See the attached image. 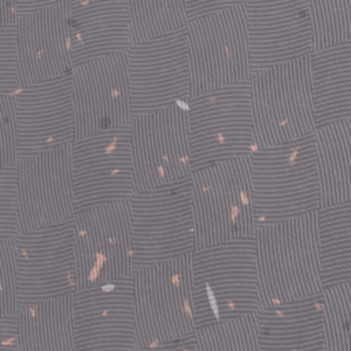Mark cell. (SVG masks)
Returning a JSON list of instances; mask_svg holds the SVG:
<instances>
[{"label":"cell","instance_id":"cell-9","mask_svg":"<svg viewBox=\"0 0 351 351\" xmlns=\"http://www.w3.org/2000/svg\"><path fill=\"white\" fill-rule=\"evenodd\" d=\"M186 34L192 97L250 78L244 4L191 18Z\"/></svg>","mask_w":351,"mask_h":351},{"label":"cell","instance_id":"cell-10","mask_svg":"<svg viewBox=\"0 0 351 351\" xmlns=\"http://www.w3.org/2000/svg\"><path fill=\"white\" fill-rule=\"evenodd\" d=\"M134 193L191 178L186 103H174L130 119Z\"/></svg>","mask_w":351,"mask_h":351},{"label":"cell","instance_id":"cell-11","mask_svg":"<svg viewBox=\"0 0 351 351\" xmlns=\"http://www.w3.org/2000/svg\"><path fill=\"white\" fill-rule=\"evenodd\" d=\"M134 266L196 250L191 178L130 196Z\"/></svg>","mask_w":351,"mask_h":351},{"label":"cell","instance_id":"cell-12","mask_svg":"<svg viewBox=\"0 0 351 351\" xmlns=\"http://www.w3.org/2000/svg\"><path fill=\"white\" fill-rule=\"evenodd\" d=\"M132 118L192 99L186 27L126 48Z\"/></svg>","mask_w":351,"mask_h":351},{"label":"cell","instance_id":"cell-28","mask_svg":"<svg viewBox=\"0 0 351 351\" xmlns=\"http://www.w3.org/2000/svg\"><path fill=\"white\" fill-rule=\"evenodd\" d=\"M196 351H258L255 314L228 318L199 326Z\"/></svg>","mask_w":351,"mask_h":351},{"label":"cell","instance_id":"cell-2","mask_svg":"<svg viewBox=\"0 0 351 351\" xmlns=\"http://www.w3.org/2000/svg\"><path fill=\"white\" fill-rule=\"evenodd\" d=\"M196 326L261 310L256 234L192 252Z\"/></svg>","mask_w":351,"mask_h":351},{"label":"cell","instance_id":"cell-24","mask_svg":"<svg viewBox=\"0 0 351 351\" xmlns=\"http://www.w3.org/2000/svg\"><path fill=\"white\" fill-rule=\"evenodd\" d=\"M73 293L18 307L19 351H75Z\"/></svg>","mask_w":351,"mask_h":351},{"label":"cell","instance_id":"cell-30","mask_svg":"<svg viewBox=\"0 0 351 351\" xmlns=\"http://www.w3.org/2000/svg\"><path fill=\"white\" fill-rule=\"evenodd\" d=\"M314 51L351 41V0H310Z\"/></svg>","mask_w":351,"mask_h":351},{"label":"cell","instance_id":"cell-29","mask_svg":"<svg viewBox=\"0 0 351 351\" xmlns=\"http://www.w3.org/2000/svg\"><path fill=\"white\" fill-rule=\"evenodd\" d=\"M326 351H351V280L322 291Z\"/></svg>","mask_w":351,"mask_h":351},{"label":"cell","instance_id":"cell-21","mask_svg":"<svg viewBox=\"0 0 351 351\" xmlns=\"http://www.w3.org/2000/svg\"><path fill=\"white\" fill-rule=\"evenodd\" d=\"M69 25L74 66L132 44L129 0H70Z\"/></svg>","mask_w":351,"mask_h":351},{"label":"cell","instance_id":"cell-27","mask_svg":"<svg viewBox=\"0 0 351 351\" xmlns=\"http://www.w3.org/2000/svg\"><path fill=\"white\" fill-rule=\"evenodd\" d=\"M132 43L182 30L189 22L186 0H129Z\"/></svg>","mask_w":351,"mask_h":351},{"label":"cell","instance_id":"cell-32","mask_svg":"<svg viewBox=\"0 0 351 351\" xmlns=\"http://www.w3.org/2000/svg\"><path fill=\"white\" fill-rule=\"evenodd\" d=\"M0 304L1 317L18 313V281L15 239H0Z\"/></svg>","mask_w":351,"mask_h":351},{"label":"cell","instance_id":"cell-5","mask_svg":"<svg viewBox=\"0 0 351 351\" xmlns=\"http://www.w3.org/2000/svg\"><path fill=\"white\" fill-rule=\"evenodd\" d=\"M310 55L251 71L248 82L258 148L315 133Z\"/></svg>","mask_w":351,"mask_h":351},{"label":"cell","instance_id":"cell-37","mask_svg":"<svg viewBox=\"0 0 351 351\" xmlns=\"http://www.w3.org/2000/svg\"><path fill=\"white\" fill-rule=\"evenodd\" d=\"M134 351H196L195 333L185 339H181V340L162 343V344H156V346H151V347L136 348Z\"/></svg>","mask_w":351,"mask_h":351},{"label":"cell","instance_id":"cell-14","mask_svg":"<svg viewBox=\"0 0 351 351\" xmlns=\"http://www.w3.org/2000/svg\"><path fill=\"white\" fill-rule=\"evenodd\" d=\"M18 304H30L77 291L73 219L15 237Z\"/></svg>","mask_w":351,"mask_h":351},{"label":"cell","instance_id":"cell-23","mask_svg":"<svg viewBox=\"0 0 351 351\" xmlns=\"http://www.w3.org/2000/svg\"><path fill=\"white\" fill-rule=\"evenodd\" d=\"M310 60L317 128L351 117V41L314 51Z\"/></svg>","mask_w":351,"mask_h":351},{"label":"cell","instance_id":"cell-36","mask_svg":"<svg viewBox=\"0 0 351 351\" xmlns=\"http://www.w3.org/2000/svg\"><path fill=\"white\" fill-rule=\"evenodd\" d=\"M0 343H1V351H19L16 315L1 317Z\"/></svg>","mask_w":351,"mask_h":351},{"label":"cell","instance_id":"cell-19","mask_svg":"<svg viewBox=\"0 0 351 351\" xmlns=\"http://www.w3.org/2000/svg\"><path fill=\"white\" fill-rule=\"evenodd\" d=\"M18 159L75 140L71 73L14 93Z\"/></svg>","mask_w":351,"mask_h":351},{"label":"cell","instance_id":"cell-6","mask_svg":"<svg viewBox=\"0 0 351 351\" xmlns=\"http://www.w3.org/2000/svg\"><path fill=\"white\" fill-rule=\"evenodd\" d=\"M137 348L185 339L197 329L192 254L134 266Z\"/></svg>","mask_w":351,"mask_h":351},{"label":"cell","instance_id":"cell-15","mask_svg":"<svg viewBox=\"0 0 351 351\" xmlns=\"http://www.w3.org/2000/svg\"><path fill=\"white\" fill-rule=\"evenodd\" d=\"M71 78L75 140L130 123L126 49L75 64Z\"/></svg>","mask_w":351,"mask_h":351},{"label":"cell","instance_id":"cell-13","mask_svg":"<svg viewBox=\"0 0 351 351\" xmlns=\"http://www.w3.org/2000/svg\"><path fill=\"white\" fill-rule=\"evenodd\" d=\"M75 211L134 193L130 123L71 143Z\"/></svg>","mask_w":351,"mask_h":351},{"label":"cell","instance_id":"cell-3","mask_svg":"<svg viewBox=\"0 0 351 351\" xmlns=\"http://www.w3.org/2000/svg\"><path fill=\"white\" fill-rule=\"evenodd\" d=\"M256 226L321 208L315 136L251 155Z\"/></svg>","mask_w":351,"mask_h":351},{"label":"cell","instance_id":"cell-7","mask_svg":"<svg viewBox=\"0 0 351 351\" xmlns=\"http://www.w3.org/2000/svg\"><path fill=\"white\" fill-rule=\"evenodd\" d=\"M186 106L193 170L258 148L248 80L193 96Z\"/></svg>","mask_w":351,"mask_h":351},{"label":"cell","instance_id":"cell-1","mask_svg":"<svg viewBox=\"0 0 351 351\" xmlns=\"http://www.w3.org/2000/svg\"><path fill=\"white\" fill-rule=\"evenodd\" d=\"M256 261L261 308L321 295L318 211L259 226Z\"/></svg>","mask_w":351,"mask_h":351},{"label":"cell","instance_id":"cell-8","mask_svg":"<svg viewBox=\"0 0 351 351\" xmlns=\"http://www.w3.org/2000/svg\"><path fill=\"white\" fill-rule=\"evenodd\" d=\"M78 289L133 274L130 197L75 211L73 217Z\"/></svg>","mask_w":351,"mask_h":351},{"label":"cell","instance_id":"cell-38","mask_svg":"<svg viewBox=\"0 0 351 351\" xmlns=\"http://www.w3.org/2000/svg\"><path fill=\"white\" fill-rule=\"evenodd\" d=\"M1 26L15 23L18 21V0H0Z\"/></svg>","mask_w":351,"mask_h":351},{"label":"cell","instance_id":"cell-17","mask_svg":"<svg viewBox=\"0 0 351 351\" xmlns=\"http://www.w3.org/2000/svg\"><path fill=\"white\" fill-rule=\"evenodd\" d=\"M75 351H134L133 276L73 293Z\"/></svg>","mask_w":351,"mask_h":351},{"label":"cell","instance_id":"cell-33","mask_svg":"<svg viewBox=\"0 0 351 351\" xmlns=\"http://www.w3.org/2000/svg\"><path fill=\"white\" fill-rule=\"evenodd\" d=\"M1 85L0 95H14L21 89V60L18 43V21L1 26Z\"/></svg>","mask_w":351,"mask_h":351},{"label":"cell","instance_id":"cell-4","mask_svg":"<svg viewBox=\"0 0 351 351\" xmlns=\"http://www.w3.org/2000/svg\"><path fill=\"white\" fill-rule=\"evenodd\" d=\"M191 184L196 250L256 234L250 155L199 167Z\"/></svg>","mask_w":351,"mask_h":351},{"label":"cell","instance_id":"cell-34","mask_svg":"<svg viewBox=\"0 0 351 351\" xmlns=\"http://www.w3.org/2000/svg\"><path fill=\"white\" fill-rule=\"evenodd\" d=\"M0 147L1 167L18 163V132L14 95H0Z\"/></svg>","mask_w":351,"mask_h":351},{"label":"cell","instance_id":"cell-18","mask_svg":"<svg viewBox=\"0 0 351 351\" xmlns=\"http://www.w3.org/2000/svg\"><path fill=\"white\" fill-rule=\"evenodd\" d=\"M250 70H261L314 52L310 0H247Z\"/></svg>","mask_w":351,"mask_h":351},{"label":"cell","instance_id":"cell-25","mask_svg":"<svg viewBox=\"0 0 351 351\" xmlns=\"http://www.w3.org/2000/svg\"><path fill=\"white\" fill-rule=\"evenodd\" d=\"M321 208L351 200V117L315 129Z\"/></svg>","mask_w":351,"mask_h":351},{"label":"cell","instance_id":"cell-20","mask_svg":"<svg viewBox=\"0 0 351 351\" xmlns=\"http://www.w3.org/2000/svg\"><path fill=\"white\" fill-rule=\"evenodd\" d=\"M69 18L70 0L18 16L21 88L71 73Z\"/></svg>","mask_w":351,"mask_h":351},{"label":"cell","instance_id":"cell-31","mask_svg":"<svg viewBox=\"0 0 351 351\" xmlns=\"http://www.w3.org/2000/svg\"><path fill=\"white\" fill-rule=\"evenodd\" d=\"M0 203V239H15L21 234V204L16 166L1 167Z\"/></svg>","mask_w":351,"mask_h":351},{"label":"cell","instance_id":"cell-22","mask_svg":"<svg viewBox=\"0 0 351 351\" xmlns=\"http://www.w3.org/2000/svg\"><path fill=\"white\" fill-rule=\"evenodd\" d=\"M255 317L258 351H326L322 295L261 308Z\"/></svg>","mask_w":351,"mask_h":351},{"label":"cell","instance_id":"cell-26","mask_svg":"<svg viewBox=\"0 0 351 351\" xmlns=\"http://www.w3.org/2000/svg\"><path fill=\"white\" fill-rule=\"evenodd\" d=\"M324 288L351 280V200L318 210Z\"/></svg>","mask_w":351,"mask_h":351},{"label":"cell","instance_id":"cell-35","mask_svg":"<svg viewBox=\"0 0 351 351\" xmlns=\"http://www.w3.org/2000/svg\"><path fill=\"white\" fill-rule=\"evenodd\" d=\"M188 1V12L189 19L210 14L218 10H223L233 5H243L247 3V0H186Z\"/></svg>","mask_w":351,"mask_h":351},{"label":"cell","instance_id":"cell-16","mask_svg":"<svg viewBox=\"0 0 351 351\" xmlns=\"http://www.w3.org/2000/svg\"><path fill=\"white\" fill-rule=\"evenodd\" d=\"M21 233L52 228L75 214L71 143L18 159Z\"/></svg>","mask_w":351,"mask_h":351},{"label":"cell","instance_id":"cell-39","mask_svg":"<svg viewBox=\"0 0 351 351\" xmlns=\"http://www.w3.org/2000/svg\"><path fill=\"white\" fill-rule=\"evenodd\" d=\"M59 1H63V0H18V15L36 11L43 7H48Z\"/></svg>","mask_w":351,"mask_h":351}]
</instances>
